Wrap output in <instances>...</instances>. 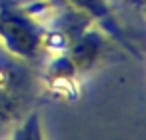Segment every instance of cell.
Returning <instances> with one entry per match:
<instances>
[{"label": "cell", "instance_id": "1", "mask_svg": "<svg viewBox=\"0 0 146 140\" xmlns=\"http://www.w3.org/2000/svg\"><path fill=\"white\" fill-rule=\"evenodd\" d=\"M0 42L2 48L22 60H32L44 46L40 26L22 10H0Z\"/></svg>", "mask_w": 146, "mask_h": 140}, {"label": "cell", "instance_id": "2", "mask_svg": "<svg viewBox=\"0 0 146 140\" xmlns=\"http://www.w3.org/2000/svg\"><path fill=\"white\" fill-rule=\"evenodd\" d=\"M102 52V38L94 30L82 28L68 40V60L74 66L76 72H84L90 66L96 64L98 56Z\"/></svg>", "mask_w": 146, "mask_h": 140}, {"label": "cell", "instance_id": "3", "mask_svg": "<svg viewBox=\"0 0 146 140\" xmlns=\"http://www.w3.org/2000/svg\"><path fill=\"white\" fill-rule=\"evenodd\" d=\"M64 2H66L72 10L84 14L88 20L98 22L104 30H108L110 34H114L120 42H124V36H122V32L118 30L114 18H112V14H110V8H108V2H106V0H64Z\"/></svg>", "mask_w": 146, "mask_h": 140}, {"label": "cell", "instance_id": "4", "mask_svg": "<svg viewBox=\"0 0 146 140\" xmlns=\"http://www.w3.org/2000/svg\"><path fill=\"white\" fill-rule=\"evenodd\" d=\"M4 76V74H2ZM14 106H16V100L10 92V86H8V78H0V122L6 120L12 112H14Z\"/></svg>", "mask_w": 146, "mask_h": 140}, {"label": "cell", "instance_id": "5", "mask_svg": "<svg viewBox=\"0 0 146 140\" xmlns=\"http://www.w3.org/2000/svg\"><path fill=\"white\" fill-rule=\"evenodd\" d=\"M38 126H40V124H38V114H32V116L28 118L26 126L16 132V136H20V138H40L42 134H40Z\"/></svg>", "mask_w": 146, "mask_h": 140}, {"label": "cell", "instance_id": "6", "mask_svg": "<svg viewBox=\"0 0 146 140\" xmlns=\"http://www.w3.org/2000/svg\"><path fill=\"white\" fill-rule=\"evenodd\" d=\"M48 2H50V4H54V6H64V8L68 6V4L64 2V0H48Z\"/></svg>", "mask_w": 146, "mask_h": 140}]
</instances>
